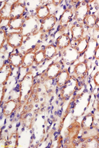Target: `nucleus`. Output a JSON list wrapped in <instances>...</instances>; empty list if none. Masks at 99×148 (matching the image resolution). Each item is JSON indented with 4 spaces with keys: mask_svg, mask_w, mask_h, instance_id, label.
Returning <instances> with one entry per match:
<instances>
[{
    "mask_svg": "<svg viewBox=\"0 0 99 148\" xmlns=\"http://www.w3.org/2000/svg\"><path fill=\"white\" fill-rule=\"evenodd\" d=\"M18 135L17 132L12 134L8 140V148H17L18 145Z\"/></svg>",
    "mask_w": 99,
    "mask_h": 148,
    "instance_id": "obj_27",
    "label": "nucleus"
},
{
    "mask_svg": "<svg viewBox=\"0 0 99 148\" xmlns=\"http://www.w3.org/2000/svg\"><path fill=\"white\" fill-rule=\"evenodd\" d=\"M18 2L19 1H18L12 6L10 14V19L22 17V15L25 11V5L23 3Z\"/></svg>",
    "mask_w": 99,
    "mask_h": 148,
    "instance_id": "obj_10",
    "label": "nucleus"
},
{
    "mask_svg": "<svg viewBox=\"0 0 99 148\" xmlns=\"http://www.w3.org/2000/svg\"><path fill=\"white\" fill-rule=\"evenodd\" d=\"M33 85V76L31 73L26 74L22 79L19 86V102L25 103L31 94Z\"/></svg>",
    "mask_w": 99,
    "mask_h": 148,
    "instance_id": "obj_1",
    "label": "nucleus"
},
{
    "mask_svg": "<svg viewBox=\"0 0 99 148\" xmlns=\"http://www.w3.org/2000/svg\"><path fill=\"white\" fill-rule=\"evenodd\" d=\"M89 46V41L87 37H83L80 39L75 46V49H77L79 55L82 54L87 51Z\"/></svg>",
    "mask_w": 99,
    "mask_h": 148,
    "instance_id": "obj_23",
    "label": "nucleus"
},
{
    "mask_svg": "<svg viewBox=\"0 0 99 148\" xmlns=\"http://www.w3.org/2000/svg\"><path fill=\"white\" fill-rule=\"evenodd\" d=\"M7 40V36L6 34V32L3 30L2 29H1L0 31V47L1 49L2 48L4 43Z\"/></svg>",
    "mask_w": 99,
    "mask_h": 148,
    "instance_id": "obj_30",
    "label": "nucleus"
},
{
    "mask_svg": "<svg viewBox=\"0 0 99 148\" xmlns=\"http://www.w3.org/2000/svg\"><path fill=\"white\" fill-rule=\"evenodd\" d=\"M70 78V73L67 69L62 70L56 78L57 85L60 87H64Z\"/></svg>",
    "mask_w": 99,
    "mask_h": 148,
    "instance_id": "obj_16",
    "label": "nucleus"
},
{
    "mask_svg": "<svg viewBox=\"0 0 99 148\" xmlns=\"http://www.w3.org/2000/svg\"><path fill=\"white\" fill-rule=\"evenodd\" d=\"M0 148H8V140L5 138H1L0 139Z\"/></svg>",
    "mask_w": 99,
    "mask_h": 148,
    "instance_id": "obj_31",
    "label": "nucleus"
},
{
    "mask_svg": "<svg viewBox=\"0 0 99 148\" xmlns=\"http://www.w3.org/2000/svg\"><path fill=\"white\" fill-rule=\"evenodd\" d=\"M70 38L67 34H62L57 40V47L61 50H64L70 46Z\"/></svg>",
    "mask_w": 99,
    "mask_h": 148,
    "instance_id": "obj_15",
    "label": "nucleus"
},
{
    "mask_svg": "<svg viewBox=\"0 0 99 148\" xmlns=\"http://www.w3.org/2000/svg\"><path fill=\"white\" fill-rule=\"evenodd\" d=\"M72 38L74 41H79L83 38L84 28L82 24H76L73 25L70 29Z\"/></svg>",
    "mask_w": 99,
    "mask_h": 148,
    "instance_id": "obj_13",
    "label": "nucleus"
},
{
    "mask_svg": "<svg viewBox=\"0 0 99 148\" xmlns=\"http://www.w3.org/2000/svg\"><path fill=\"white\" fill-rule=\"evenodd\" d=\"M11 73V66L10 64H5L0 68V84L5 85Z\"/></svg>",
    "mask_w": 99,
    "mask_h": 148,
    "instance_id": "obj_12",
    "label": "nucleus"
},
{
    "mask_svg": "<svg viewBox=\"0 0 99 148\" xmlns=\"http://www.w3.org/2000/svg\"><path fill=\"white\" fill-rule=\"evenodd\" d=\"M83 143V147L86 148H99V141L97 139L93 138H89Z\"/></svg>",
    "mask_w": 99,
    "mask_h": 148,
    "instance_id": "obj_26",
    "label": "nucleus"
},
{
    "mask_svg": "<svg viewBox=\"0 0 99 148\" xmlns=\"http://www.w3.org/2000/svg\"><path fill=\"white\" fill-rule=\"evenodd\" d=\"M88 65L85 62H82L77 65L74 68V73L78 78L80 79L84 78L88 72Z\"/></svg>",
    "mask_w": 99,
    "mask_h": 148,
    "instance_id": "obj_14",
    "label": "nucleus"
},
{
    "mask_svg": "<svg viewBox=\"0 0 99 148\" xmlns=\"http://www.w3.org/2000/svg\"><path fill=\"white\" fill-rule=\"evenodd\" d=\"M93 81L95 85L99 86V72L95 74L93 77Z\"/></svg>",
    "mask_w": 99,
    "mask_h": 148,
    "instance_id": "obj_32",
    "label": "nucleus"
},
{
    "mask_svg": "<svg viewBox=\"0 0 99 148\" xmlns=\"http://www.w3.org/2000/svg\"><path fill=\"white\" fill-rule=\"evenodd\" d=\"M78 82L77 78L74 76L70 77L69 80L63 87L61 91V96L63 99H68L76 91L78 88Z\"/></svg>",
    "mask_w": 99,
    "mask_h": 148,
    "instance_id": "obj_3",
    "label": "nucleus"
},
{
    "mask_svg": "<svg viewBox=\"0 0 99 148\" xmlns=\"http://www.w3.org/2000/svg\"><path fill=\"white\" fill-rule=\"evenodd\" d=\"M18 1H6L4 6L0 9L1 20H10L11 9L13 5Z\"/></svg>",
    "mask_w": 99,
    "mask_h": 148,
    "instance_id": "obj_9",
    "label": "nucleus"
},
{
    "mask_svg": "<svg viewBox=\"0 0 99 148\" xmlns=\"http://www.w3.org/2000/svg\"><path fill=\"white\" fill-rule=\"evenodd\" d=\"M36 16L38 19H45L51 14V10L48 5H42L36 9Z\"/></svg>",
    "mask_w": 99,
    "mask_h": 148,
    "instance_id": "obj_19",
    "label": "nucleus"
},
{
    "mask_svg": "<svg viewBox=\"0 0 99 148\" xmlns=\"http://www.w3.org/2000/svg\"><path fill=\"white\" fill-rule=\"evenodd\" d=\"M95 28L97 30L99 31V16L97 18V21H96V23L95 25Z\"/></svg>",
    "mask_w": 99,
    "mask_h": 148,
    "instance_id": "obj_35",
    "label": "nucleus"
},
{
    "mask_svg": "<svg viewBox=\"0 0 99 148\" xmlns=\"http://www.w3.org/2000/svg\"><path fill=\"white\" fill-rule=\"evenodd\" d=\"M5 87L3 85H1V93H0V95H1V102L2 101L3 96L5 95Z\"/></svg>",
    "mask_w": 99,
    "mask_h": 148,
    "instance_id": "obj_34",
    "label": "nucleus"
},
{
    "mask_svg": "<svg viewBox=\"0 0 99 148\" xmlns=\"http://www.w3.org/2000/svg\"><path fill=\"white\" fill-rule=\"evenodd\" d=\"M18 106L17 101L14 100H10L5 102L2 107V113L6 116H10L16 110Z\"/></svg>",
    "mask_w": 99,
    "mask_h": 148,
    "instance_id": "obj_11",
    "label": "nucleus"
},
{
    "mask_svg": "<svg viewBox=\"0 0 99 148\" xmlns=\"http://www.w3.org/2000/svg\"><path fill=\"white\" fill-rule=\"evenodd\" d=\"M23 61V56L19 53H12L9 58L10 64L15 68H19L22 66Z\"/></svg>",
    "mask_w": 99,
    "mask_h": 148,
    "instance_id": "obj_20",
    "label": "nucleus"
},
{
    "mask_svg": "<svg viewBox=\"0 0 99 148\" xmlns=\"http://www.w3.org/2000/svg\"><path fill=\"white\" fill-rule=\"evenodd\" d=\"M61 71V64L58 62H56L48 66L44 74L47 79H53L56 78Z\"/></svg>",
    "mask_w": 99,
    "mask_h": 148,
    "instance_id": "obj_7",
    "label": "nucleus"
},
{
    "mask_svg": "<svg viewBox=\"0 0 99 148\" xmlns=\"http://www.w3.org/2000/svg\"><path fill=\"white\" fill-rule=\"evenodd\" d=\"M39 19L36 16H30L25 19L21 33L23 36L34 35L40 31L41 24Z\"/></svg>",
    "mask_w": 99,
    "mask_h": 148,
    "instance_id": "obj_2",
    "label": "nucleus"
},
{
    "mask_svg": "<svg viewBox=\"0 0 99 148\" xmlns=\"http://www.w3.org/2000/svg\"><path fill=\"white\" fill-rule=\"evenodd\" d=\"M46 58L44 55V51L40 50L37 51L35 54V63L39 65L43 63Z\"/></svg>",
    "mask_w": 99,
    "mask_h": 148,
    "instance_id": "obj_29",
    "label": "nucleus"
},
{
    "mask_svg": "<svg viewBox=\"0 0 99 148\" xmlns=\"http://www.w3.org/2000/svg\"><path fill=\"white\" fill-rule=\"evenodd\" d=\"M97 17L94 14H89L84 21V23L89 28H93L95 27Z\"/></svg>",
    "mask_w": 99,
    "mask_h": 148,
    "instance_id": "obj_28",
    "label": "nucleus"
},
{
    "mask_svg": "<svg viewBox=\"0 0 99 148\" xmlns=\"http://www.w3.org/2000/svg\"><path fill=\"white\" fill-rule=\"evenodd\" d=\"M94 57L96 60H99V45L95 49Z\"/></svg>",
    "mask_w": 99,
    "mask_h": 148,
    "instance_id": "obj_33",
    "label": "nucleus"
},
{
    "mask_svg": "<svg viewBox=\"0 0 99 148\" xmlns=\"http://www.w3.org/2000/svg\"><path fill=\"white\" fill-rule=\"evenodd\" d=\"M94 116L91 113L86 115L83 119L81 123V127L84 130H87L93 126L94 123Z\"/></svg>",
    "mask_w": 99,
    "mask_h": 148,
    "instance_id": "obj_22",
    "label": "nucleus"
},
{
    "mask_svg": "<svg viewBox=\"0 0 99 148\" xmlns=\"http://www.w3.org/2000/svg\"><path fill=\"white\" fill-rule=\"evenodd\" d=\"M79 53L72 46H69L64 50L62 53V60L67 65L75 63L79 58Z\"/></svg>",
    "mask_w": 99,
    "mask_h": 148,
    "instance_id": "obj_4",
    "label": "nucleus"
},
{
    "mask_svg": "<svg viewBox=\"0 0 99 148\" xmlns=\"http://www.w3.org/2000/svg\"><path fill=\"white\" fill-rule=\"evenodd\" d=\"M36 53L33 51H29L26 53L23 56V61L22 66L23 68H28L31 66L35 62Z\"/></svg>",
    "mask_w": 99,
    "mask_h": 148,
    "instance_id": "obj_18",
    "label": "nucleus"
},
{
    "mask_svg": "<svg viewBox=\"0 0 99 148\" xmlns=\"http://www.w3.org/2000/svg\"><path fill=\"white\" fill-rule=\"evenodd\" d=\"M43 51L46 59L47 60L52 59L57 54V49L55 46L53 45H49L47 46Z\"/></svg>",
    "mask_w": 99,
    "mask_h": 148,
    "instance_id": "obj_24",
    "label": "nucleus"
},
{
    "mask_svg": "<svg viewBox=\"0 0 99 148\" xmlns=\"http://www.w3.org/2000/svg\"><path fill=\"white\" fill-rule=\"evenodd\" d=\"M25 19L23 17L11 19L9 21L8 25L9 28L14 30H21Z\"/></svg>",
    "mask_w": 99,
    "mask_h": 148,
    "instance_id": "obj_21",
    "label": "nucleus"
},
{
    "mask_svg": "<svg viewBox=\"0 0 99 148\" xmlns=\"http://www.w3.org/2000/svg\"><path fill=\"white\" fill-rule=\"evenodd\" d=\"M89 7L87 2L83 1L81 2L75 11V16L79 24H82L88 15Z\"/></svg>",
    "mask_w": 99,
    "mask_h": 148,
    "instance_id": "obj_5",
    "label": "nucleus"
},
{
    "mask_svg": "<svg viewBox=\"0 0 99 148\" xmlns=\"http://www.w3.org/2000/svg\"><path fill=\"white\" fill-rule=\"evenodd\" d=\"M74 13L71 9H67L61 16L60 25L62 27H65L72 21Z\"/></svg>",
    "mask_w": 99,
    "mask_h": 148,
    "instance_id": "obj_17",
    "label": "nucleus"
},
{
    "mask_svg": "<svg viewBox=\"0 0 99 148\" xmlns=\"http://www.w3.org/2000/svg\"><path fill=\"white\" fill-rule=\"evenodd\" d=\"M56 22L57 18L55 15L53 14L50 15L42 21L40 31L44 33L49 32L55 27Z\"/></svg>",
    "mask_w": 99,
    "mask_h": 148,
    "instance_id": "obj_8",
    "label": "nucleus"
},
{
    "mask_svg": "<svg viewBox=\"0 0 99 148\" xmlns=\"http://www.w3.org/2000/svg\"><path fill=\"white\" fill-rule=\"evenodd\" d=\"M23 36L21 32H11L7 36V43L13 49H18L22 46Z\"/></svg>",
    "mask_w": 99,
    "mask_h": 148,
    "instance_id": "obj_6",
    "label": "nucleus"
},
{
    "mask_svg": "<svg viewBox=\"0 0 99 148\" xmlns=\"http://www.w3.org/2000/svg\"><path fill=\"white\" fill-rule=\"evenodd\" d=\"M99 134L98 130L96 128L92 127L87 130H83L82 138L84 139H87L89 138H93L96 137Z\"/></svg>",
    "mask_w": 99,
    "mask_h": 148,
    "instance_id": "obj_25",
    "label": "nucleus"
}]
</instances>
